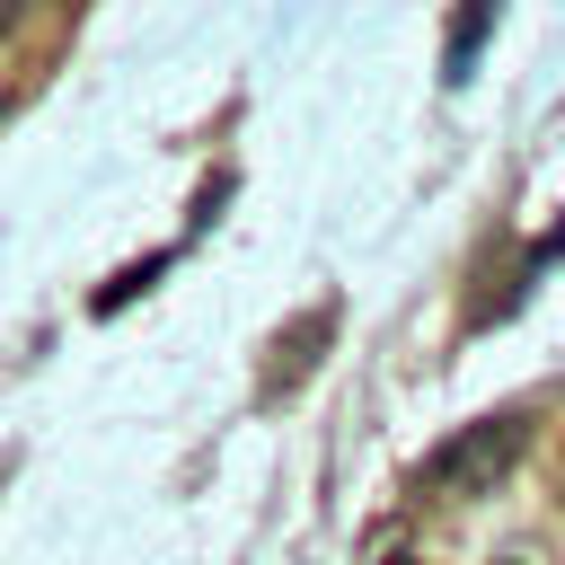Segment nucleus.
<instances>
[{
	"label": "nucleus",
	"instance_id": "obj_1",
	"mask_svg": "<svg viewBox=\"0 0 565 565\" xmlns=\"http://www.w3.org/2000/svg\"><path fill=\"white\" fill-rule=\"evenodd\" d=\"M530 450V415H477V424H459L450 441H433L424 450V486L433 494H450V503H468V494H494L503 477H512V459Z\"/></svg>",
	"mask_w": 565,
	"mask_h": 565
},
{
	"label": "nucleus",
	"instance_id": "obj_2",
	"mask_svg": "<svg viewBox=\"0 0 565 565\" xmlns=\"http://www.w3.org/2000/svg\"><path fill=\"white\" fill-rule=\"evenodd\" d=\"M327 344H335V300H309L291 327H274V344H265V371H256V397L265 406H282L318 362H327Z\"/></svg>",
	"mask_w": 565,
	"mask_h": 565
},
{
	"label": "nucleus",
	"instance_id": "obj_3",
	"mask_svg": "<svg viewBox=\"0 0 565 565\" xmlns=\"http://www.w3.org/2000/svg\"><path fill=\"white\" fill-rule=\"evenodd\" d=\"M486 35H494V9H486V0L450 18V53H441V79H450V88L468 79V62H477V44H486Z\"/></svg>",
	"mask_w": 565,
	"mask_h": 565
},
{
	"label": "nucleus",
	"instance_id": "obj_4",
	"mask_svg": "<svg viewBox=\"0 0 565 565\" xmlns=\"http://www.w3.org/2000/svg\"><path fill=\"white\" fill-rule=\"evenodd\" d=\"M159 265H168V256H141V265H124L115 282H97V291H88V309H97V318H106V309H124L132 291H150V282H159Z\"/></svg>",
	"mask_w": 565,
	"mask_h": 565
},
{
	"label": "nucleus",
	"instance_id": "obj_5",
	"mask_svg": "<svg viewBox=\"0 0 565 565\" xmlns=\"http://www.w3.org/2000/svg\"><path fill=\"white\" fill-rule=\"evenodd\" d=\"M18 26H26V9H0V35H18Z\"/></svg>",
	"mask_w": 565,
	"mask_h": 565
},
{
	"label": "nucleus",
	"instance_id": "obj_6",
	"mask_svg": "<svg viewBox=\"0 0 565 565\" xmlns=\"http://www.w3.org/2000/svg\"><path fill=\"white\" fill-rule=\"evenodd\" d=\"M380 565H424V556H406V547H397V556H380Z\"/></svg>",
	"mask_w": 565,
	"mask_h": 565
},
{
	"label": "nucleus",
	"instance_id": "obj_7",
	"mask_svg": "<svg viewBox=\"0 0 565 565\" xmlns=\"http://www.w3.org/2000/svg\"><path fill=\"white\" fill-rule=\"evenodd\" d=\"M503 565H512V556H503Z\"/></svg>",
	"mask_w": 565,
	"mask_h": 565
},
{
	"label": "nucleus",
	"instance_id": "obj_8",
	"mask_svg": "<svg viewBox=\"0 0 565 565\" xmlns=\"http://www.w3.org/2000/svg\"><path fill=\"white\" fill-rule=\"evenodd\" d=\"M556 477H565V468H556Z\"/></svg>",
	"mask_w": 565,
	"mask_h": 565
}]
</instances>
